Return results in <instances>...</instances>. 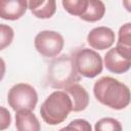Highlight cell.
Listing matches in <instances>:
<instances>
[{
  "label": "cell",
  "mask_w": 131,
  "mask_h": 131,
  "mask_svg": "<svg viewBox=\"0 0 131 131\" xmlns=\"http://www.w3.org/2000/svg\"><path fill=\"white\" fill-rule=\"evenodd\" d=\"M95 98L113 110H123L131 102V91L124 83L113 77H101L93 86Z\"/></svg>",
  "instance_id": "1"
},
{
  "label": "cell",
  "mask_w": 131,
  "mask_h": 131,
  "mask_svg": "<svg viewBox=\"0 0 131 131\" xmlns=\"http://www.w3.org/2000/svg\"><path fill=\"white\" fill-rule=\"evenodd\" d=\"M72 108L73 103L68 93L57 90L44 100L40 107V115L46 124L57 125L68 118Z\"/></svg>",
  "instance_id": "2"
},
{
  "label": "cell",
  "mask_w": 131,
  "mask_h": 131,
  "mask_svg": "<svg viewBox=\"0 0 131 131\" xmlns=\"http://www.w3.org/2000/svg\"><path fill=\"white\" fill-rule=\"evenodd\" d=\"M79 73L77 72L73 57L62 55L54 59L48 69V83L53 88H63L77 84L80 81Z\"/></svg>",
  "instance_id": "3"
},
{
  "label": "cell",
  "mask_w": 131,
  "mask_h": 131,
  "mask_svg": "<svg viewBox=\"0 0 131 131\" xmlns=\"http://www.w3.org/2000/svg\"><path fill=\"white\" fill-rule=\"evenodd\" d=\"M73 61L77 72L86 78L96 77L103 69L101 56L89 48L78 49L74 53Z\"/></svg>",
  "instance_id": "4"
},
{
  "label": "cell",
  "mask_w": 131,
  "mask_h": 131,
  "mask_svg": "<svg viewBox=\"0 0 131 131\" xmlns=\"http://www.w3.org/2000/svg\"><path fill=\"white\" fill-rule=\"evenodd\" d=\"M7 101L9 106L15 112L20 110L34 111L38 102V94L33 86L18 83L9 89Z\"/></svg>",
  "instance_id": "5"
},
{
  "label": "cell",
  "mask_w": 131,
  "mask_h": 131,
  "mask_svg": "<svg viewBox=\"0 0 131 131\" xmlns=\"http://www.w3.org/2000/svg\"><path fill=\"white\" fill-rule=\"evenodd\" d=\"M36 50L45 57L57 56L64 45L63 37L55 31H42L34 39Z\"/></svg>",
  "instance_id": "6"
},
{
  "label": "cell",
  "mask_w": 131,
  "mask_h": 131,
  "mask_svg": "<svg viewBox=\"0 0 131 131\" xmlns=\"http://www.w3.org/2000/svg\"><path fill=\"white\" fill-rule=\"evenodd\" d=\"M87 42L94 49L104 50L115 43V33L107 27H97L88 33Z\"/></svg>",
  "instance_id": "7"
},
{
  "label": "cell",
  "mask_w": 131,
  "mask_h": 131,
  "mask_svg": "<svg viewBox=\"0 0 131 131\" xmlns=\"http://www.w3.org/2000/svg\"><path fill=\"white\" fill-rule=\"evenodd\" d=\"M104 66L114 74H123L131 68V58L123 55L116 47H114L105 53Z\"/></svg>",
  "instance_id": "8"
},
{
  "label": "cell",
  "mask_w": 131,
  "mask_h": 131,
  "mask_svg": "<svg viewBox=\"0 0 131 131\" xmlns=\"http://www.w3.org/2000/svg\"><path fill=\"white\" fill-rule=\"evenodd\" d=\"M29 8L26 0H2L0 1V17L7 20L19 19Z\"/></svg>",
  "instance_id": "9"
},
{
  "label": "cell",
  "mask_w": 131,
  "mask_h": 131,
  "mask_svg": "<svg viewBox=\"0 0 131 131\" xmlns=\"http://www.w3.org/2000/svg\"><path fill=\"white\" fill-rule=\"evenodd\" d=\"M64 91L70 96L73 103V112H81L84 111L89 104V95L86 89L79 85L73 84L64 89Z\"/></svg>",
  "instance_id": "10"
},
{
  "label": "cell",
  "mask_w": 131,
  "mask_h": 131,
  "mask_svg": "<svg viewBox=\"0 0 131 131\" xmlns=\"http://www.w3.org/2000/svg\"><path fill=\"white\" fill-rule=\"evenodd\" d=\"M15 127L17 131H41L38 118L28 110L15 112Z\"/></svg>",
  "instance_id": "11"
},
{
  "label": "cell",
  "mask_w": 131,
  "mask_h": 131,
  "mask_svg": "<svg viewBox=\"0 0 131 131\" xmlns=\"http://www.w3.org/2000/svg\"><path fill=\"white\" fill-rule=\"evenodd\" d=\"M28 5L31 12L41 19L50 18L56 10V2L54 0H32L28 2Z\"/></svg>",
  "instance_id": "12"
},
{
  "label": "cell",
  "mask_w": 131,
  "mask_h": 131,
  "mask_svg": "<svg viewBox=\"0 0 131 131\" xmlns=\"http://www.w3.org/2000/svg\"><path fill=\"white\" fill-rule=\"evenodd\" d=\"M116 48L123 55L131 58V23H126L120 27Z\"/></svg>",
  "instance_id": "13"
},
{
  "label": "cell",
  "mask_w": 131,
  "mask_h": 131,
  "mask_svg": "<svg viewBox=\"0 0 131 131\" xmlns=\"http://www.w3.org/2000/svg\"><path fill=\"white\" fill-rule=\"evenodd\" d=\"M105 13V5L100 0H88L85 12L80 17L81 19L89 23L100 20Z\"/></svg>",
  "instance_id": "14"
},
{
  "label": "cell",
  "mask_w": 131,
  "mask_h": 131,
  "mask_svg": "<svg viewBox=\"0 0 131 131\" xmlns=\"http://www.w3.org/2000/svg\"><path fill=\"white\" fill-rule=\"evenodd\" d=\"M61 3L70 14L81 17L86 10L88 0H63Z\"/></svg>",
  "instance_id": "15"
},
{
  "label": "cell",
  "mask_w": 131,
  "mask_h": 131,
  "mask_svg": "<svg viewBox=\"0 0 131 131\" xmlns=\"http://www.w3.org/2000/svg\"><path fill=\"white\" fill-rule=\"evenodd\" d=\"M94 131H122V125L114 118H102L95 123Z\"/></svg>",
  "instance_id": "16"
},
{
  "label": "cell",
  "mask_w": 131,
  "mask_h": 131,
  "mask_svg": "<svg viewBox=\"0 0 131 131\" xmlns=\"http://www.w3.org/2000/svg\"><path fill=\"white\" fill-rule=\"evenodd\" d=\"M58 131H92L91 125L87 120L84 119H76L71 121L68 126L61 128Z\"/></svg>",
  "instance_id": "17"
},
{
  "label": "cell",
  "mask_w": 131,
  "mask_h": 131,
  "mask_svg": "<svg viewBox=\"0 0 131 131\" xmlns=\"http://www.w3.org/2000/svg\"><path fill=\"white\" fill-rule=\"evenodd\" d=\"M0 34H1V45H0V49L3 50L5 47L9 46L10 43L12 42L13 39V30L11 27L5 25V24H1L0 25Z\"/></svg>",
  "instance_id": "18"
},
{
  "label": "cell",
  "mask_w": 131,
  "mask_h": 131,
  "mask_svg": "<svg viewBox=\"0 0 131 131\" xmlns=\"http://www.w3.org/2000/svg\"><path fill=\"white\" fill-rule=\"evenodd\" d=\"M10 122H11V118L9 112L6 108L1 107V130L6 129L10 125Z\"/></svg>",
  "instance_id": "19"
},
{
  "label": "cell",
  "mask_w": 131,
  "mask_h": 131,
  "mask_svg": "<svg viewBox=\"0 0 131 131\" xmlns=\"http://www.w3.org/2000/svg\"><path fill=\"white\" fill-rule=\"evenodd\" d=\"M123 5L127 11L131 12V0H123Z\"/></svg>",
  "instance_id": "20"
}]
</instances>
